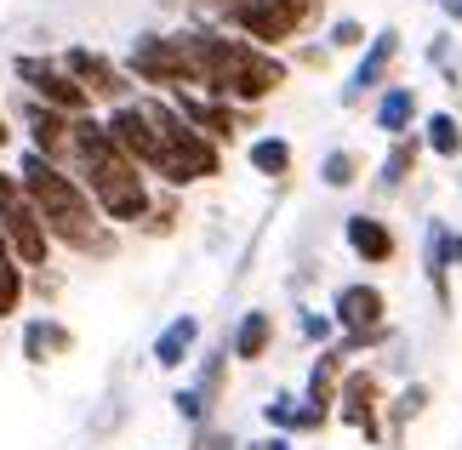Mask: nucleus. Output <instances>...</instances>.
Returning a JSON list of instances; mask_svg holds the SVG:
<instances>
[{
	"mask_svg": "<svg viewBox=\"0 0 462 450\" xmlns=\"http://www.w3.org/2000/svg\"><path fill=\"white\" fill-rule=\"evenodd\" d=\"M177 41H183L189 63H194V92L223 97V103H235V109H263L274 92H286V86H291L286 51H263L252 41H240V34L217 29L211 17L183 23V29H177Z\"/></svg>",
	"mask_w": 462,
	"mask_h": 450,
	"instance_id": "1",
	"label": "nucleus"
},
{
	"mask_svg": "<svg viewBox=\"0 0 462 450\" xmlns=\"http://www.w3.org/2000/svg\"><path fill=\"white\" fill-rule=\"evenodd\" d=\"M17 183H23V194L34 200V211H41V223L51 234V245L69 251V257H86V262H109L120 251V228L103 223V211L92 206V194L80 188V177L58 166V160L34 154V149H17Z\"/></svg>",
	"mask_w": 462,
	"mask_h": 450,
	"instance_id": "2",
	"label": "nucleus"
},
{
	"mask_svg": "<svg viewBox=\"0 0 462 450\" xmlns=\"http://www.w3.org/2000/svg\"><path fill=\"white\" fill-rule=\"evenodd\" d=\"M69 171L80 177V188L92 194L109 228H137L154 206V177L115 149V137L103 132V115H80L69 132Z\"/></svg>",
	"mask_w": 462,
	"mask_h": 450,
	"instance_id": "3",
	"label": "nucleus"
},
{
	"mask_svg": "<svg viewBox=\"0 0 462 450\" xmlns=\"http://www.w3.org/2000/svg\"><path fill=\"white\" fill-rule=\"evenodd\" d=\"M120 69L132 75L137 92H154V97H171V92H194V63L177 29H137Z\"/></svg>",
	"mask_w": 462,
	"mask_h": 450,
	"instance_id": "4",
	"label": "nucleus"
},
{
	"mask_svg": "<svg viewBox=\"0 0 462 450\" xmlns=\"http://www.w3.org/2000/svg\"><path fill=\"white\" fill-rule=\"evenodd\" d=\"M211 23L240 34V41H252V46H263V51H291L314 29L297 6H286V0H235V6H223Z\"/></svg>",
	"mask_w": 462,
	"mask_h": 450,
	"instance_id": "5",
	"label": "nucleus"
},
{
	"mask_svg": "<svg viewBox=\"0 0 462 450\" xmlns=\"http://www.w3.org/2000/svg\"><path fill=\"white\" fill-rule=\"evenodd\" d=\"M0 240H6V251L29 268V274H34V268H51V257H58V245H51L41 211H34V200L23 194L17 171H6V166H0Z\"/></svg>",
	"mask_w": 462,
	"mask_h": 450,
	"instance_id": "6",
	"label": "nucleus"
},
{
	"mask_svg": "<svg viewBox=\"0 0 462 450\" xmlns=\"http://www.w3.org/2000/svg\"><path fill=\"white\" fill-rule=\"evenodd\" d=\"M12 80H17V92H23V97L46 103V109H58V115H69V120L97 115L92 97H86L80 86L69 80V69L51 58V51H17V58H12Z\"/></svg>",
	"mask_w": 462,
	"mask_h": 450,
	"instance_id": "7",
	"label": "nucleus"
},
{
	"mask_svg": "<svg viewBox=\"0 0 462 450\" xmlns=\"http://www.w3.org/2000/svg\"><path fill=\"white\" fill-rule=\"evenodd\" d=\"M383 405H388V382H383V371L377 365H348L343 371V388H337V410L331 417L354 427L365 445H388L383 434Z\"/></svg>",
	"mask_w": 462,
	"mask_h": 450,
	"instance_id": "8",
	"label": "nucleus"
},
{
	"mask_svg": "<svg viewBox=\"0 0 462 450\" xmlns=\"http://www.w3.org/2000/svg\"><path fill=\"white\" fill-rule=\"evenodd\" d=\"M58 63L69 69V80H75L80 92L92 97V109H97V115H103V109H115V103H132V97H137L132 75L109 58V51H97V46H63V51H58Z\"/></svg>",
	"mask_w": 462,
	"mask_h": 450,
	"instance_id": "9",
	"label": "nucleus"
},
{
	"mask_svg": "<svg viewBox=\"0 0 462 450\" xmlns=\"http://www.w3.org/2000/svg\"><path fill=\"white\" fill-rule=\"evenodd\" d=\"M394 63H400V29L388 23V29H377V34L360 46V58H354V69H348V80H343V92H337V103H343V109H360V103H371L388 80H394Z\"/></svg>",
	"mask_w": 462,
	"mask_h": 450,
	"instance_id": "10",
	"label": "nucleus"
},
{
	"mask_svg": "<svg viewBox=\"0 0 462 450\" xmlns=\"http://www.w3.org/2000/svg\"><path fill=\"white\" fill-rule=\"evenodd\" d=\"M331 326L337 336H354V331H383L388 326V291L377 280H343L331 291Z\"/></svg>",
	"mask_w": 462,
	"mask_h": 450,
	"instance_id": "11",
	"label": "nucleus"
},
{
	"mask_svg": "<svg viewBox=\"0 0 462 450\" xmlns=\"http://www.w3.org/2000/svg\"><path fill=\"white\" fill-rule=\"evenodd\" d=\"M103 132L115 137V149L137 160L143 171H154V160H160V132H154V120L143 109V92H137L132 103H115V109H103Z\"/></svg>",
	"mask_w": 462,
	"mask_h": 450,
	"instance_id": "12",
	"label": "nucleus"
},
{
	"mask_svg": "<svg viewBox=\"0 0 462 450\" xmlns=\"http://www.w3.org/2000/svg\"><path fill=\"white\" fill-rule=\"evenodd\" d=\"M171 109L183 115L200 137H211L217 149H228V142H240L245 132V120H252L257 109H235V103H223V97H206V92H171Z\"/></svg>",
	"mask_w": 462,
	"mask_h": 450,
	"instance_id": "13",
	"label": "nucleus"
},
{
	"mask_svg": "<svg viewBox=\"0 0 462 450\" xmlns=\"http://www.w3.org/2000/svg\"><path fill=\"white\" fill-rule=\"evenodd\" d=\"M12 109H17V125H23V149L69 166V132H75V120L58 115V109H46V103H34V97H23V92H17Z\"/></svg>",
	"mask_w": 462,
	"mask_h": 450,
	"instance_id": "14",
	"label": "nucleus"
},
{
	"mask_svg": "<svg viewBox=\"0 0 462 450\" xmlns=\"http://www.w3.org/2000/svg\"><path fill=\"white\" fill-rule=\"evenodd\" d=\"M343 245H348V257L365 262V268H388L400 257V234H394L388 217H377V211H348L343 217Z\"/></svg>",
	"mask_w": 462,
	"mask_h": 450,
	"instance_id": "15",
	"label": "nucleus"
},
{
	"mask_svg": "<svg viewBox=\"0 0 462 450\" xmlns=\"http://www.w3.org/2000/svg\"><path fill=\"white\" fill-rule=\"evenodd\" d=\"M17 348H23V365H58V359L75 354V331L63 326L58 314H29L23 319V336H17Z\"/></svg>",
	"mask_w": 462,
	"mask_h": 450,
	"instance_id": "16",
	"label": "nucleus"
},
{
	"mask_svg": "<svg viewBox=\"0 0 462 450\" xmlns=\"http://www.w3.org/2000/svg\"><path fill=\"white\" fill-rule=\"evenodd\" d=\"M371 125L394 142V137H411L417 125H422V97H417V86H400V80H388L377 97H371Z\"/></svg>",
	"mask_w": 462,
	"mask_h": 450,
	"instance_id": "17",
	"label": "nucleus"
},
{
	"mask_svg": "<svg viewBox=\"0 0 462 450\" xmlns=\"http://www.w3.org/2000/svg\"><path fill=\"white\" fill-rule=\"evenodd\" d=\"M200 336H206L200 314H171L166 326L154 331V342H149V359H154L160 371H183V365H194V354H200Z\"/></svg>",
	"mask_w": 462,
	"mask_h": 450,
	"instance_id": "18",
	"label": "nucleus"
},
{
	"mask_svg": "<svg viewBox=\"0 0 462 450\" xmlns=\"http://www.w3.org/2000/svg\"><path fill=\"white\" fill-rule=\"evenodd\" d=\"M274 342H280L274 308H245L235 319V331H228V359H235V365H263V359L274 354Z\"/></svg>",
	"mask_w": 462,
	"mask_h": 450,
	"instance_id": "19",
	"label": "nucleus"
},
{
	"mask_svg": "<svg viewBox=\"0 0 462 450\" xmlns=\"http://www.w3.org/2000/svg\"><path fill=\"white\" fill-rule=\"evenodd\" d=\"M429 405H434V388L417 382V376H405V382L388 393V405H383V434H388V445H405L411 422L429 417Z\"/></svg>",
	"mask_w": 462,
	"mask_h": 450,
	"instance_id": "20",
	"label": "nucleus"
},
{
	"mask_svg": "<svg viewBox=\"0 0 462 450\" xmlns=\"http://www.w3.org/2000/svg\"><path fill=\"white\" fill-rule=\"evenodd\" d=\"M446 240H451V223L429 217V228H422V274H429V285H434L439 314L457 308V297H451V251H446Z\"/></svg>",
	"mask_w": 462,
	"mask_h": 450,
	"instance_id": "21",
	"label": "nucleus"
},
{
	"mask_svg": "<svg viewBox=\"0 0 462 450\" xmlns=\"http://www.w3.org/2000/svg\"><path fill=\"white\" fill-rule=\"evenodd\" d=\"M343 371H348V359H343V348H314V365H309V376H303V405H319V410H337V388H343Z\"/></svg>",
	"mask_w": 462,
	"mask_h": 450,
	"instance_id": "22",
	"label": "nucleus"
},
{
	"mask_svg": "<svg viewBox=\"0 0 462 450\" xmlns=\"http://www.w3.org/2000/svg\"><path fill=\"white\" fill-rule=\"evenodd\" d=\"M422 166V137H394L388 142V154L377 160V177H371V188L377 194H400V188H411V177Z\"/></svg>",
	"mask_w": 462,
	"mask_h": 450,
	"instance_id": "23",
	"label": "nucleus"
},
{
	"mask_svg": "<svg viewBox=\"0 0 462 450\" xmlns=\"http://www.w3.org/2000/svg\"><path fill=\"white\" fill-rule=\"evenodd\" d=\"M245 166H252L257 177H269V183H286V177L297 171V149L286 132H257L252 142H245Z\"/></svg>",
	"mask_w": 462,
	"mask_h": 450,
	"instance_id": "24",
	"label": "nucleus"
},
{
	"mask_svg": "<svg viewBox=\"0 0 462 450\" xmlns=\"http://www.w3.org/2000/svg\"><path fill=\"white\" fill-rule=\"evenodd\" d=\"M417 137H422V154L446 160V166L462 160V115L457 109H429L422 125H417Z\"/></svg>",
	"mask_w": 462,
	"mask_h": 450,
	"instance_id": "25",
	"label": "nucleus"
},
{
	"mask_svg": "<svg viewBox=\"0 0 462 450\" xmlns=\"http://www.w3.org/2000/svg\"><path fill=\"white\" fill-rule=\"evenodd\" d=\"M194 359H200V354H194ZM228 371H235V359H228V336H223V342H211V348H206L200 371H194V393L211 405V417H217L223 399H228Z\"/></svg>",
	"mask_w": 462,
	"mask_h": 450,
	"instance_id": "26",
	"label": "nucleus"
},
{
	"mask_svg": "<svg viewBox=\"0 0 462 450\" xmlns=\"http://www.w3.org/2000/svg\"><path fill=\"white\" fill-rule=\"evenodd\" d=\"M422 58H429V69L439 80H446V92L462 97V46H457V34L451 29H439L429 46H422Z\"/></svg>",
	"mask_w": 462,
	"mask_h": 450,
	"instance_id": "27",
	"label": "nucleus"
},
{
	"mask_svg": "<svg viewBox=\"0 0 462 450\" xmlns=\"http://www.w3.org/2000/svg\"><path fill=\"white\" fill-rule=\"evenodd\" d=\"M360 177H365V154L360 149H331L326 160H319V188H331V194L354 188Z\"/></svg>",
	"mask_w": 462,
	"mask_h": 450,
	"instance_id": "28",
	"label": "nucleus"
},
{
	"mask_svg": "<svg viewBox=\"0 0 462 450\" xmlns=\"http://www.w3.org/2000/svg\"><path fill=\"white\" fill-rule=\"evenodd\" d=\"M177 223H183V194L154 188V206H149V217L137 223V234H149V240H171Z\"/></svg>",
	"mask_w": 462,
	"mask_h": 450,
	"instance_id": "29",
	"label": "nucleus"
},
{
	"mask_svg": "<svg viewBox=\"0 0 462 450\" xmlns=\"http://www.w3.org/2000/svg\"><path fill=\"white\" fill-rule=\"evenodd\" d=\"M23 302H29V268L17 257H0V326L23 314Z\"/></svg>",
	"mask_w": 462,
	"mask_h": 450,
	"instance_id": "30",
	"label": "nucleus"
},
{
	"mask_svg": "<svg viewBox=\"0 0 462 450\" xmlns=\"http://www.w3.org/2000/svg\"><path fill=\"white\" fill-rule=\"evenodd\" d=\"M297 417H303V393L280 388V393H269V399H263V422H269V434L297 439Z\"/></svg>",
	"mask_w": 462,
	"mask_h": 450,
	"instance_id": "31",
	"label": "nucleus"
},
{
	"mask_svg": "<svg viewBox=\"0 0 462 450\" xmlns=\"http://www.w3.org/2000/svg\"><path fill=\"white\" fill-rule=\"evenodd\" d=\"M371 41V29L360 23V17H331L326 23V46H331V58H360V46Z\"/></svg>",
	"mask_w": 462,
	"mask_h": 450,
	"instance_id": "32",
	"label": "nucleus"
},
{
	"mask_svg": "<svg viewBox=\"0 0 462 450\" xmlns=\"http://www.w3.org/2000/svg\"><path fill=\"white\" fill-rule=\"evenodd\" d=\"M171 410H177V422H183L189 434H194V427H206V422H217V417H211V405L194 393V382H183V388L171 393Z\"/></svg>",
	"mask_w": 462,
	"mask_h": 450,
	"instance_id": "33",
	"label": "nucleus"
},
{
	"mask_svg": "<svg viewBox=\"0 0 462 450\" xmlns=\"http://www.w3.org/2000/svg\"><path fill=\"white\" fill-rule=\"evenodd\" d=\"M297 336H303L309 348H331L337 326H331V314H319V308H297Z\"/></svg>",
	"mask_w": 462,
	"mask_h": 450,
	"instance_id": "34",
	"label": "nucleus"
},
{
	"mask_svg": "<svg viewBox=\"0 0 462 450\" xmlns=\"http://www.w3.org/2000/svg\"><path fill=\"white\" fill-rule=\"evenodd\" d=\"M245 439L235 434V427H223V422H206V427H194V439L189 450H240Z\"/></svg>",
	"mask_w": 462,
	"mask_h": 450,
	"instance_id": "35",
	"label": "nucleus"
},
{
	"mask_svg": "<svg viewBox=\"0 0 462 450\" xmlns=\"http://www.w3.org/2000/svg\"><path fill=\"white\" fill-rule=\"evenodd\" d=\"M58 291H63V274H58V268H34V274H29V297L58 302Z\"/></svg>",
	"mask_w": 462,
	"mask_h": 450,
	"instance_id": "36",
	"label": "nucleus"
},
{
	"mask_svg": "<svg viewBox=\"0 0 462 450\" xmlns=\"http://www.w3.org/2000/svg\"><path fill=\"white\" fill-rule=\"evenodd\" d=\"M286 63H291V69H326V63H331V46H326V41H319V46H303V41H297Z\"/></svg>",
	"mask_w": 462,
	"mask_h": 450,
	"instance_id": "37",
	"label": "nucleus"
},
{
	"mask_svg": "<svg viewBox=\"0 0 462 450\" xmlns=\"http://www.w3.org/2000/svg\"><path fill=\"white\" fill-rule=\"evenodd\" d=\"M434 12H439V17H446V23H451V29H462V0H434Z\"/></svg>",
	"mask_w": 462,
	"mask_h": 450,
	"instance_id": "38",
	"label": "nucleus"
},
{
	"mask_svg": "<svg viewBox=\"0 0 462 450\" xmlns=\"http://www.w3.org/2000/svg\"><path fill=\"white\" fill-rule=\"evenodd\" d=\"M17 142V132H12V115H6V103H0V154H6Z\"/></svg>",
	"mask_w": 462,
	"mask_h": 450,
	"instance_id": "39",
	"label": "nucleus"
},
{
	"mask_svg": "<svg viewBox=\"0 0 462 450\" xmlns=\"http://www.w3.org/2000/svg\"><path fill=\"white\" fill-rule=\"evenodd\" d=\"M257 450H297V439H286V434H263Z\"/></svg>",
	"mask_w": 462,
	"mask_h": 450,
	"instance_id": "40",
	"label": "nucleus"
},
{
	"mask_svg": "<svg viewBox=\"0 0 462 450\" xmlns=\"http://www.w3.org/2000/svg\"><path fill=\"white\" fill-rule=\"evenodd\" d=\"M189 6H194V12H200V17H217L223 6H235V0H189Z\"/></svg>",
	"mask_w": 462,
	"mask_h": 450,
	"instance_id": "41",
	"label": "nucleus"
},
{
	"mask_svg": "<svg viewBox=\"0 0 462 450\" xmlns=\"http://www.w3.org/2000/svg\"><path fill=\"white\" fill-rule=\"evenodd\" d=\"M446 251H451V274H457V268H462V234L451 228V240H446Z\"/></svg>",
	"mask_w": 462,
	"mask_h": 450,
	"instance_id": "42",
	"label": "nucleus"
}]
</instances>
